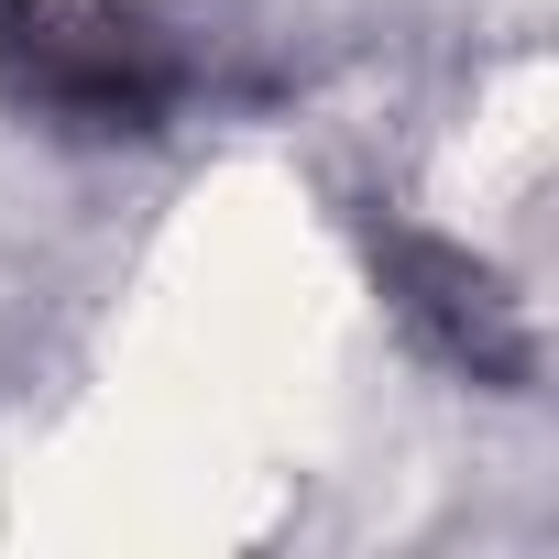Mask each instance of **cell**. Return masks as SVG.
I'll list each match as a JSON object with an SVG mask.
<instances>
[{"mask_svg": "<svg viewBox=\"0 0 559 559\" xmlns=\"http://www.w3.org/2000/svg\"><path fill=\"white\" fill-rule=\"evenodd\" d=\"M0 99L67 132H165L176 45L110 0H0Z\"/></svg>", "mask_w": 559, "mask_h": 559, "instance_id": "1", "label": "cell"}, {"mask_svg": "<svg viewBox=\"0 0 559 559\" xmlns=\"http://www.w3.org/2000/svg\"><path fill=\"white\" fill-rule=\"evenodd\" d=\"M395 286H417L406 308L439 330L450 362H472V373H493V384L526 373V330H515V308H504V286H493L483 263H461V252H439V241H395Z\"/></svg>", "mask_w": 559, "mask_h": 559, "instance_id": "2", "label": "cell"}]
</instances>
